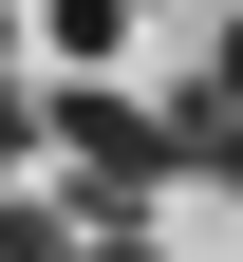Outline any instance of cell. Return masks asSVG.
Returning <instances> with one entry per match:
<instances>
[{"label":"cell","mask_w":243,"mask_h":262,"mask_svg":"<svg viewBox=\"0 0 243 262\" xmlns=\"http://www.w3.org/2000/svg\"><path fill=\"white\" fill-rule=\"evenodd\" d=\"M0 169H56V94H19V75H0Z\"/></svg>","instance_id":"277c9868"},{"label":"cell","mask_w":243,"mask_h":262,"mask_svg":"<svg viewBox=\"0 0 243 262\" xmlns=\"http://www.w3.org/2000/svg\"><path fill=\"white\" fill-rule=\"evenodd\" d=\"M75 262H150V244H131V225H113V244H75Z\"/></svg>","instance_id":"8992f818"},{"label":"cell","mask_w":243,"mask_h":262,"mask_svg":"<svg viewBox=\"0 0 243 262\" xmlns=\"http://www.w3.org/2000/svg\"><path fill=\"white\" fill-rule=\"evenodd\" d=\"M113 19H150V0H113Z\"/></svg>","instance_id":"52a82bcc"},{"label":"cell","mask_w":243,"mask_h":262,"mask_svg":"<svg viewBox=\"0 0 243 262\" xmlns=\"http://www.w3.org/2000/svg\"><path fill=\"white\" fill-rule=\"evenodd\" d=\"M38 38H56V94H75V75H94V56H113V38H131V19H113V0H38Z\"/></svg>","instance_id":"7a4b0ae2"},{"label":"cell","mask_w":243,"mask_h":262,"mask_svg":"<svg viewBox=\"0 0 243 262\" xmlns=\"http://www.w3.org/2000/svg\"><path fill=\"white\" fill-rule=\"evenodd\" d=\"M56 187H94V206H150V187H168V113H131V94L113 75H75V94H56Z\"/></svg>","instance_id":"6da1fadb"},{"label":"cell","mask_w":243,"mask_h":262,"mask_svg":"<svg viewBox=\"0 0 243 262\" xmlns=\"http://www.w3.org/2000/svg\"><path fill=\"white\" fill-rule=\"evenodd\" d=\"M206 94H225V113H243V0H225V56H206Z\"/></svg>","instance_id":"5b68a950"},{"label":"cell","mask_w":243,"mask_h":262,"mask_svg":"<svg viewBox=\"0 0 243 262\" xmlns=\"http://www.w3.org/2000/svg\"><path fill=\"white\" fill-rule=\"evenodd\" d=\"M168 169H225V187H243V113H225V94H187V113H168Z\"/></svg>","instance_id":"3957f363"}]
</instances>
